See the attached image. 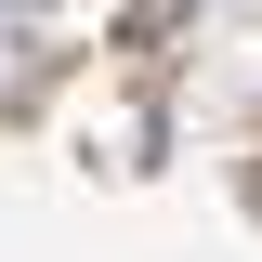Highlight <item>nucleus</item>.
<instances>
[{
	"instance_id": "obj_1",
	"label": "nucleus",
	"mask_w": 262,
	"mask_h": 262,
	"mask_svg": "<svg viewBox=\"0 0 262 262\" xmlns=\"http://www.w3.org/2000/svg\"><path fill=\"white\" fill-rule=\"evenodd\" d=\"M27 13H39V0H27Z\"/></svg>"
}]
</instances>
